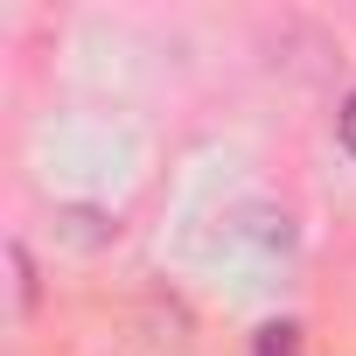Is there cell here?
I'll list each match as a JSON object with an SVG mask.
<instances>
[{"instance_id": "obj_1", "label": "cell", "mask_w": 356, "mask_h": 356, "mask_svg": "<svg viewBox=\"0 0 356 356\" xmlns=\"http://www.w3.org/2000/svg\"><path fill=\"white\" fill-rule=\"evenodd\" d=\"M342 140H349V154H356V98L342 105Z\"/></svg>"}]
</instances>
